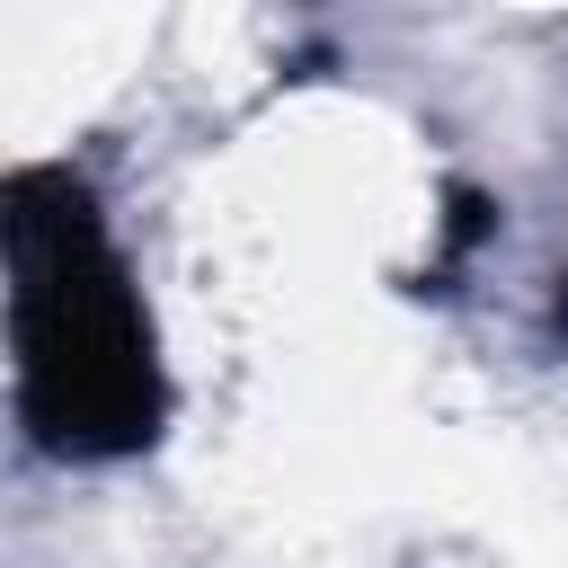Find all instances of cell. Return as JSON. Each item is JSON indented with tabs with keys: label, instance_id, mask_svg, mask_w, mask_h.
<instances>
[{
	"label": "cell",
	"instance_id": "6da1fadb",
	"mask_svg": "<svg viewBox=\"0 0 568 568\" xmlns=\"http://www.w3.org/2000/svg\"><path fill=\"white\" fill-rule=\"evenodd\" d=\"M0 275L27 435L62 462L142 453L169 417V382L98 195L71 169H18L0 186Z\"/></svg>",
	"mask_w": 568,
	"mask_h": 568
}]
</instances>
